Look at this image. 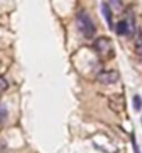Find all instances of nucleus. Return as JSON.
Instances as JSON below:
<instances>
[{
  "label": "nucleus",
  "instance_id": "nucleus-5",
  "mask_svg": "<svg viewBox=\"0 0 142 153\" xmlns=\"http://www.w3.org/2000/svg\"><path fill=\"white\" fill-rule=\"evenodd\" d=\"M102 13L105 16L106 21H107V25L109 28H113V22H112V8L107 3H102Z\"/></svg>",
  "mask_w": 142,
  "mask_h": 153
},
{
  "label": "nucleus",
  "instance_id": "nucleus-2",
  "mask_svg": "<svg viewBox=\"0 0 142 153\" xmlns=\"http://www.w3.org/2000/svg\"><path fill=\"white\" fill-rule=\"evenodd\" d=\"M94 48L97 54H99V56H103V57H109L110 54H112V49H113L112 48V40L105 36H102L95 40Z\"/></svg>",
  "mask_w": 142,
  "mask_h": 153
},
{
  "label": "nucleus",
  "instance_id": "nucleus-7",
  "mask_svg": "<svg viewBox=\"0 0 142 153\" xmlns=\"http://www.w3.org/2000/svg\"><path fill=\"white\" fill-rule=\"evenodd\" d=\"M141 107H142V99H141V96L135 95V96H134V109L135 110H141Z\"/></svg>",
  "mask_w": 142,
  "mask_h": 153
},
{
  "label": "nucleus",
  "instance_id": "nucleus-4",
  "mask_svg": "<svg viewBox=\"0 0 142 153\" xmlns=\"http://www.w3.org/2000/svg\"><path fill=\"white\" fill-rule=\"evenodd\" d=\"M132 29H134V27H132L128 21H120V22H117V25H116V32H117L118 35H127V33H130Z\"/></svg>",
  "mask_w": 142,
  "mask_h": 153
},
{
  "label": "nucleus",
  "instance_id": "nucleus-8",
  "mask_svg": "<svg viewBox=\"0 0 142 153\" xmlns=\"http://www.w3.org/2000/svg\"><path fill=\"white\" fill-rule=\"evenodd\" d=\"M6 89H7V81L0 76V97H1V95L6 92Z\"/></svg>",
  "mask_w": 142,
  "mask_h": 153
},
{
  "label": "nucleus",
  "instance_id": "nucleus-1",
  "mask_svg": "<svg viewBox=\"0 0 142 153\" xmlns=\"http://www.w3.org/2000/svg\"><path fill=\"white\" fill-rule=\"evenodd\" d=\"M77 27L85 38H92L96 32V27H95L94 21L85 11H80L77 14Z\"/></svg>",
  "mask_w": 142,
  "mask_h": 153
},
{
  "label": "nucleus",
  "instance_id": "nucleus-3",
  "mask_svg": "<svg viewBox=\"0 0 142 153\" xmlns=\"http://www.w3.org/2000/svg\"><path fill=\"white\" fill-rule=\"evenodd\" d=\"M97 81L102 82V84H114L118 81V73L114 71V70H110V71H102V73L97 74Z\"/></svg>",
  "mask_w": 142,
  "mask_h": 153
},
{
  "label": "nucleus",
  "instance_id": "nucleus-10",
  "mask_svg": "<svg viewBox=\"0 0 142 153\" xmlns=\"http://www.w3.org/2000/svg\"><path fill=\"white\" fill-rule=\"evenodd\" d=\"M141 123H142V120H141Z\"/></svg>",
  "mask_w": 142,
  "mask_h": 153
},
{
  "label": "nucleus",
  "instance_id": "nucleus-9",
  "mask_svg": "<svg viewBox=\"0 0 142 153\" xmlns=\"http://www.w3.org/2000/svg\"><path fill=\"white\" fill-rule=\"evenodd\" d=\"M131 139H132V145H134V149H135V153H139L138 148H137V142H135V137H134V135H132V137H131Z\"/></svg>",
  "mask_w": 142,
  "mask_h": 153
},
{
  "label": "nucleus",
  "instance_id": "nucleus-6",
  "mask_svg": "<svg viewBox=\"0 0 142 153\" xmlns=\"http://www.w3.org/2000/svg\"><path fill=\"white\" fill-rule=\"evenodd\" d=\"M135 50L138 54H142V29L138 35V39H137V43H135Z\"/></svg>",
  "mask_w": 142,
  "mask_h": 153
}]
</instances>
